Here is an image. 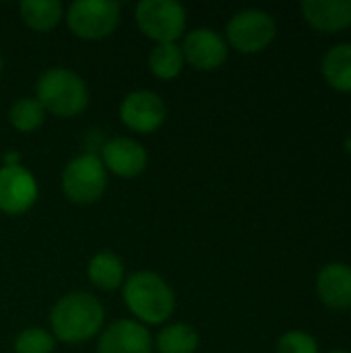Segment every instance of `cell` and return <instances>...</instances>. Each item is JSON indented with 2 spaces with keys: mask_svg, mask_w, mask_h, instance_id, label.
I'll return each mask as SVG.
<instances>
[{
  "mask_svg": "<svg viewBox=\"0 0 351 353\" xmlns=\"http://www.w3.org/2000/svg\"><path fill=\"white\" fill-rule=\"evenodd\" d=\"M101 302L85 292L62 296L50 310L54 337L62 343H83L95 337L103 325Z\"/></svg>",
  "mask_w": 351,
  "mask_h": 353,
  "instance_id": "1",
  "label": "cell"
},
{
  "mask_svg": "<svg viewBox=\"0 0 351 353\" xmlns=\"http://www.w3.org/2000/svg\"><path fill=\"white\" fill-rule=\"evenodd\" d=\"M124 302L128 310L147 325L166 323L176 308V298L168 281L153 271L132 273L124 281Z\"/></svg>",
  "mask_w": 351,
  "mask_h": 353,
  "instance_id": "2",
  "label": "cell"
},
{
  "mask_svg": "<svg viewBox=\"0 0 351 353\" xmlns=\"http://www.w3.org/2000/svg\"><path fill=\"white\" fill-rule=\"evenodd\" d=\"M37 101L58 118H74L89 103L85 81L68 68H48L35 85Z\"/></svg>",
  "mask_w": 351,
  "mask_h": 353,
  "instance_id": "3",
  "label": "cell"
},
{
  "mask_svg": "<svg viewBox=\"0 0 351 353\" xmlns=\"http://www.w3.org/2000/svg\"><path fill=\"white\" fill-rule=\"evenodd\" d=\"M66 23L81 39H103L120 23V4L114 0H77L66 10Z\"/></svg>",
  "mask_w": 351,
  "mask_h": 353,
  "instance_id": "4",
  "label": "cell"
},
{
  "mask_svg": "<svg viewBox=\"0 0 351 353\" xmlns=\"http://www.w3.org/2000/svg\"><path fill=\"white\" fill-rule=\"evenodd\" d=\"M134 14L139 29L157 43H176L184 35L186 10L176 0H143Z\"/></svg>",
  "mask_w": 351,
  "mask_h": 353,
  "instance_id": "5",
  "label": "cell"
},
{
  "mask_svg": "<svg viewBox=\"0 0 351 353\" xmlns=\"http://www.w3.org/2000/svg\"><path fill=\"white\" fill-rule=\"evenodd\" d=\"M106 186L108 172L95 153H83L74 157L62 172V190L72 203H95L106 192Z\"/></svg>",
  "mask_w": 351,
  "mask_h": 353,
  "instance_id": "6",
  "label": "cell"
},
{
  "mask_svg": "<svg viewBox=\"0 0 351 353\" xmlns=\"http://www.w3.org/2000/svg\"><path fill=\"white\" fill-rule=\"evenodd\" d=\"M277 33L275 19L261 8H246L236 12L225 27L228 43L242 54L263 52Z\"/></svg>",
  "mask_w": 351,
  "mask_h": 353,
  "instance_id": "7",
  "label": "cell"
},
{
  "mask_svg": "<svg viewBox=\"0 0 351 353\" xmlns=\"http://www.w3.org/2000/svg\"><path fill=\"white\" fill-rule=\"evenodd\" d=\"M168 108L163 99L153 91H132L120 103V120L134 132L149 134L163 126Z\"/></svg>",
  "mask_w": 351,
  "mask_h": 353,
  "instance_id": "8",
  "label": "cell"
},
{
  "mask_svg": "<svg viewBox=\"0 0 351 353\" xmlns=\"http://www.w3.org/2000/svg\"><path fill=\"white\" fill-rule=\"evenodd\" d=\"M37 201V182L23 165L0 168V211L6 215H23Z\"/></svg>",
  "mask_w": 351,
  "mask_h": 353,
  "instance_id": "9",
  "label": "cell"
},
{
  "mask_svg": "<svg viewBox=\"0 0 351 353\" xmlns=\"http://www.w3.org/2000/svg\"><path fill=\"white\" fill-rule=\"evenodd\" d=\"M182 56L197 70H215L228 58V41L215 29L201 27L186 33Z\"/></svg>",
  "mask_w": 351,
  "mask_h": 353,
  "instance_id": "10",
  "label": "cell"
},
{
  "mask_svg": "<svg viewBox=\"0 0 351 353\" xmlns=\"http://www.w3.org/2000/svg\"><path fill=\"white\" fill-rule=\"evenodd\" d=\"M149 331L130 319L112 323L97 341V353H151Z\"/></svg>",
  "mask_w": 351,
  "mask_h": 353,
  "instance_id": "11",
  "label": "cell"
},
{
  "mask_svg": "<svg viewBox=\"0 0 351 353\" xmlns=\"http://www.w3.org/2000/svg\"><path fill=\"white\" fill-rule=\"evenodd\" d=\"M101 163L106 170L120 178H134L147 168V151L145 147L126 137L112 139L101 149Z\"/></svg>",
  "mask_w": 351,
  "mask_h": 353,
  "instance_id": "12",
  "label": "cell"
},
{
  "mask_svg": "<svg viewBox=\"0 0 351 353\" xmlns=\"http://www.w3.org/2000/svg\"><path fill=\"white\" fill-rule=\"evenodd\" d=\"M317 292L331 310L351 308V267L345 263H331L321 269L317 277Z\"/></svg>",
  "mask_w": 351,
  "mask_h": 353,
  "instance_id": "13",
  "label": "cell"
},
{
  "mask_svg": "<svg viewBox=\"0 0 351 353\" xmlns=\"http://www.w3.org/2000/svg\"><path fill=\"white\" fill-rule=\"evenodd\" d=\"M302 14L306 23L325 33H337L351 27L350 0H304Z\"/></svg>",
  "mask_w": 351,
  "mask_h": 353,
  "instance_id": "14",
  "label": "cell"
},
{
  "mask_svg": "<svg viewBox=\"0 0 351 353\" xmlns=\"http://www.w3.org/2000/svg\"><path fill=\"white\" fill-rule=\"evenodd\" d=\"M325 81L341 91L351 93V43H337L325 56L321 64Z\"/></svg>",
  "mask_w": 351,
  "mask_h": 353,
  "instance_id": "15",
  "label": "cell"
},
{
  "mask_svg": "<svg viewBox=\"0 0 351 353\" xmlns=\"http://www.w3.org/2000/svg\"><path fill=\"white\" fill-rule=\"evenodd\" d=\"M87 275L95 288L112 292L124 283V265L114 252H99L91 259Z\"/></svg>",
  "mask_w": 351,
  "mask_h": 353,
  "instance_id": "16",
  "label": "cell"
},
{
  "mask_svg": "<svg viewBox=\"0 0 351 353\" xmlns=\"http://www.w3.org/2000/svg\"><path fill=\"white\" fill-rule=\"evenodd\" d=\"M19 12L33 31H50L60 23L64 6L58 0H25L19 4Z\"/></svg>",
  "mask_w": 351,
  "mask_h": 353,
  "instance_id": "17",
  "label": "cell"
},
{
  "mask_svg": "<svg viewBox=\"0 0 351 353\" xmlns=\"http://www.w3.org/2000/svg\"><path fill=\"white\" fill-rule=\"evenodd\" d=\"M184 68L182 48L176 43H157L149 54V70L163 81L176 79Z\"/></svg>",
  "mask_w": 351,
  "mask_h": 353,
  "instance_id": "18",
  "label": "cell"
},
{
  "mask_svg": "<svg viewBox=\"0 0 351 353\" xmlns=\"http://www.w3.org/2000/svg\"><path fill=\"white\" fill-rule=\"evenodd\" d=\"M197 347H199V335L186 323L168 325L157 335L159 353H194Z\"/></svg>",
  "mask_w": 351,
  "mask_h": 353,
  "instance_id": "19",
  "label": "cell"
},
{
  "mask_svg": "<svg viewBox=\"0 0 351 353\" xmlns=\"http://www.w3.org/2000/svg\"><path fill=\"white\" fill-rule=\"evenodd\" d=\"M43 118H46V110L35 97H21L8 110V122L19 132H33L35 128L41 126Z\"/></svg>",
  "mask_w": 351,
  "mask_h": 353,
  "instance_id": "20",
  "label": "cell"
},
{
  "mask_svg": "<svg viewBox=\"0 0 351 353\" xmlns=\"http://www.w3.org/2000/svg\"><path fill=\"white\" fill-rule=\"evenodd\" d=\"M54 347V337L39 327L25 329L14 339V353H52Z\"/></svg>",
  "mask_w": 351,
  "mask_h": 353,
  "instance_id": "21",
  "label": "cell"
},
{
  "mask_svg": "<svg viewBox=\"0 0 351 353\" xmlns=\"http://www.w3.org/2000/svg\"><path fill=\"white\" fill-rule=\"evenodd\" d=\"M275 353H319V343L304 331H290L277 341Z\"/></svg>",
  "mask_w": 351,
  "mask_h": 353,
  "instance_id": "22",
  "label": "cell"
},
{
  "mask_svg": "<svg viewBox=\"0 0 351 353\" xmlns=\"http://www.w3.org/2000/svg\"><path fill=\"white\" fill-rule=\"evenodd\" d=\"M329 353H350V352H343V350H335V352H329Z\"/></svg>",
  "mask_w": 351,
  "mask_h": 353,
  "instance_id": "23",
  "label": "cell"
},
{
  "mask_svg": "<svg viewBox=\"0 0 351 353\" xmlns=\"http://www.w3.org/2000/svg\"><path fill=\"white\" fill-rule=\"evenodd\" d=\"M0 70H2V54H0Z\"/></svg>",
  "mask_w": 351,
  "mask_h": 353,
  "instance_id": "24",
  "label": "cell"
}]
</instances>
